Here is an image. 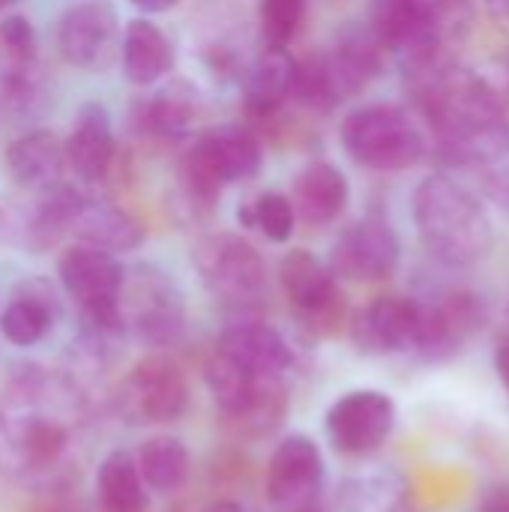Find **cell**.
I'll return each mask as SVG.
<instances>
[{
	"label": "cell",
	"instance_id": "cell-33",
	"mask_svg": "<svg viewBox=\"0 0 509 512\" xmlns=\"http://www.w3.org/2000/svg\"><path fill=\"white\" fill-rule=\"evenodd\" d=\"M291 99H297L303 108L327 114L333 111L342 99L339 90L333 84V72L327 63V54H306L300 60H294V90Z\"/></svg>",
	"mask_w": 509,
	"mask_h": 512
},
{
	"label": "cell",
	"instance_id": "cell-42",
	"mask_svg": "<svg viewBox=\"0 0 509 512\" xmlns=\"http://www.w3.org/2000/svg\"><path fill=\"white\" fill-rule=\"evenodd\" d=\"M204 512H243V507H237V504H231V501H219V504L207 507Z\"/></svg>",
	"mask_w": 509,
	"mask_h": 512
},
{
	"label": "cell",
	"instance_id": "cell-37",
	"mask_svg": "<svg viewBox=\"0 0 509 512\" xmlns=\"http://www.w3.org/2000/svg\"><path fill=\"white\" fill-rule=\"evenodd\" d=\"M0 42L6 48V57H12V60H33L36 57V33L24 15H6L0 21Z\"/></svg>",
	"mask_w": 509,
	"mask_h": 512
},
{
	"label": "cell",
	"instance_id": "cell-17",
	"mask_svg": "<svg viewBox=\"0 0 509 512\" xmlns=\"http://www.w3.org/2000/svg\"><path fill=\"white\" fill-rule=\"evenodd\" d=\"M63 156H66V168L84 183H99L111 171L117 156V141H114L111 114L102 102H84L78 108L72 132L63 141Z\"/></svg>",
	"mask_w": 509,
	"mask_h": 512
},
{
	"label": "cell",
	"instance_id": "cell-36",
	"mask_svg": "<svg viewBox=\"0 0 509 512\" xmlns=\"http://www.w3.org/2000/svg\"><path fill=\"white\" fill-rule=\"evenodd\" d=\"M306 0H258V21L267 45L285 48L303 27Z\"/></svg>",
	"mask_w": 509,
	"mask_h": 512
},
{
	"label": "cell",
	"instance_id": "cell-27",
	"mask_svg": "<svg viewBox=\"0 0 509 512\" xmlns=\"http://www.w3.org/2000/svg\"><path fill=\"white\" fill-rule=\"evenodd\" d=\"M120 60H123V72L132 84L150 87L171 72L174 45L159 30V24H153L147 18H132L123 30Z\"/></svg>",
	"mask_w": 509,
	"mask_h": 512
},
{
	"label": "cell",
	"instance_id": "cell-14",
	"mask_svg": "<svg viewBox=\"0 0 509 512\" xmlns=\"http://www.w3.org/2000/svg\"><path fill=\"white\" fill-rule=\"evenodd\" d=\"M402 258V246L390 222L381 216H369L354 222L330 252L333 276L354 282H384L396 273Z\"/></svg>",
	"mask_w": 509,
	"mask_h": 512
},
{
	"label": "cell",
	"instance_id": "cell-26",
	"mask_svg": "<svg viewBox=\"0 0 509 512\" xmlns=\"http://www.w3.org/2000/svg\"><path fill=\"white\" fill-rule=\"evenodd\" d=\"M219 351L240 360L255 375H285L291 366V348L285 336L261 321H243L219 336Z\"/></svg>",
	"mask_w": 509,
	"mask_h": 512
},
{
	"label": "cell",
	"instance_id": "cell-15",
	"mask_svg": "<svg viewBox=\"0 0 509 512\" xmlns=\"http://www.w3.org/2000/svg\"><path fill=\"white\" fill-rule=\"evenodd\" d=\"M120 321L135 327V333L147 342H171L183 330V300L159 270H138L132 285L123 279L120 294Z\"/></svg>",
	"mask_w": 509,
	"mask_h": 512
},
{
	"label": "cell",
	"instance_id": "cell-8",
	"mask_svg": "<svg viewBox=\"0 0 509 512\" xmlns=\"http://www.w3.org/2000/svg\"><path fill=\"white\" fill-rule=\"evenodd\" d=\"M417 339L414 348L426 360H450L456 357L486 324V306L474 291L453 288L432 300H417Z\"/></svg>",
	"mask_w": 509,
	"mask_h": 512
},
{
	"label": "cell",
	"instance_id": "cell-19",
	"mask_svg": "<svg viewBox=\"0 0 509 512\" xmlns=\"http://www.w3.org/2000/svg\"><path fill=\"white\" fill-rule=\"evenodd\" d=\"M369 30L384 48L408 51L432 36H444L441 6L435 0H372Z\"/></svg>",
	"mask_w": 509,
	"mask_h": 512
},
{
	"label": "cell",
	"instance_id": "cell-6",
	"mask_svg": "<svg viewBox=\"0 0 509 512\" xmlns=\"http://www.w3.org/2000/svg\"><path fill=\"white\" fill-rule=\"evenodd\" d=\"M396 426V405L381 390H351L339 396L327 417L324 432L336 453L342 456H372L378 453Z\"/></svg>",
	"mask_w": 509,
	"mask_h": 512
},
{
	"label": "cell",
	"instance_id": "cell-11",
	"mask_svg": "<svg viewBox=\"0 0 509 512\" xmlns=\"http://www.w3.org/2000/svg\"><path fill=\"white\" fill-rule=\"evenodd\" d=\"M33 195L36 198L30 201H0V243L45 252L63 234H69V222L81 195L63 183Z\"/></svg>",
	"mask_w": 509,
	"mask_h": 512
},
{
	"label": "cell",
	"instance_id": "cell-16",
	"mask_svg": "<svg viewBox=\"0 0 509 512\" xmlns=\"http://www.w3.org/2000/svg\"><path fill=\"white\" fill-rule=\"evenodd\" d=\"M420 303L399 294H384L366 303L351 318V342L366 357H390L414 348Z\"/></svg>",
	"mask_w": 509,
	"mask_h": 512
},
{
	"label": "cell",
	"instance_id": "cell-35",
	"mask_svg": "<svg viewBox=\"0 0 509 512\" xmlns=\"http://www.w3.org/2000/svg\"><path fill=\"white\" fill-rule=\"evenodd\" d=\"M237 219L246 228H258L270 243H285L294 234L297 213L291 207V198H285L282 192H264L255 201L240 204Z\"/></svg>",
	"mask_w": 509,
	"mask_h": 512
},
{
	"label": "cell",
	"instance_id": "cell-2",
	"mask_svg": "<svg viewBox=\"0 0 509 512\" xmlns=\"http://www.w3.org/2000/svg\"><path fill=\"white\" fill-rule=\"evenodd\" d=\"M345 153L372 171H405L426 156V138L417 120L387 102L363 105L342 120Z\"/></svg>",
	"mask_w": 509,
	"mask_h": 512
},
{
	"label": "cell",
	"instance_id": "cell-9",
	"mask_svg": "<svg viewBox=\"0 0 509 512\" xmlns=\"http://www.w3.org/2000/svg\"><path fill=\"white\" fill-rule=\"evenodd\" d=\"M189 408V384L168 357H144L120 387V411L129 423H174Z\"/></svg>",
	"mask_w": 509,
	"mask_h": 512
},
{
	"label": "cell",
	"instance_id": "cell-10",
	"mask_svg": "<svg viewBox=\"0 0 509 512\" xmlns=\"http://www.w3.org/2000/svg\"><path fill=\"white\" fill-rule=\"evenodd\" d=\"M66 426L54 417L21 405L0 411V468L9 474H39L60 462L66 453Z\"/></svg>",
	"mask_w": 509,
	"mask_h": 512
},
{
	"label": "cell",
	"instance_id": "cell-21",
	"mask_svg": "<svg viewBox=\"0 0 509 512\" xmlns=\"http://www.w3.org/2000/svg\"><path fill=\"white\" fill-rule=\"evenodd\" d=\"M6 171L24 192H48L63 183V141L51 129H30L6 150Z\"/></svg>",
	"mask_w": 509,
	"mask_h": 512
},
{
	"label": "cell",
	"instance_id": "cell-4",
	"mask_svg": "<svg viewBox=\"0 0 509 512\" xmlns=\"http://www.w3.org/2000/svg\"><path fill=\"white\" fill-rule=\"evenodd\" d=\"M279 285L300 321L315 336H333L345 324V297L333 270L309 249H294L279 264Z\"/></svg>",
	"mask_w": 509,
	"mask_h": 512
},
{
	"label": "cell",
	"instance_id": "cell-41",
	"mask_svg": "<svg viewBox=\"0 0 509 512\" xmlns=\"http://www.w3.org/2000/svg\"><path fill=\"white\" fill-rule=\"evenodd\" d=\"M486 6H489L492 15H498L501 21L509 24V0H486Z\"/></svg>",
	"mask_w": 509,
	"mask_h": 512
},
{
	"label": "cell",
	"instance_id": "cell-3",
	"mask_svg": "<svg viewBox=\"0 0 509 512\" xmlns=\"http://www.w3.org/2000/svg\"><path fill=\"white\" fill-rule=\"evenodd\" d=\"M57 273H60V285L66 288V294L81 306L84 318L96 330L102 333L123 330L120 294H123L126 273L111 252L78 243L63 252Z\"/></svg>",
	"mask_w": 509,
	"mask_h": 512
},
{
	"label": "cell",
	"instance_id": "cell-39",
	"mask_svg": "<svg viewBox=\"0 0 509 512\" xmlns=\"http://www.w3.org/2000/svg\"><path fill=\"white\" fill-rule=\"evenodd\" d=\"M495 369H498V378H501L504 390L509 393V333H501V339H498V348H495Z\"/></svg>",
	"mask_w": 509,
	"mask_h": 512
},
{
	"label": "cell",
	"instance_id": "cell-22",
	"mask_svg": "<svg viewBox=\"0 0 509 512\" xmlns=\"http://www.w3.org/2000/svg\"><path fill=\"white\" fill-rule=\"evenodd\" d=\"M294 60L288 48L267 45L243 78V108L252 120H273L294 90Z\"/></svg>",
	"mask_w": 509,
	"mask_h": 512
},
{
	"label": "cell",
	"instance_id": "cell-44",
	"mask_svg": "<svg viewBox=\"0 0 509 512\" xmlns=\"http://www.w3.org/2000/svg\"><path fill=\"white\" fill-rule=\"evenodd\" d=\"M504 333H509V312H507V327H504Z\"/></svg>",
	"mask_w": 509,
	"mask_h": 512
},
{
	"label": "cell",
	"instance_id": "cell-23",
	"mask_svg": "<svg viewBox=\"0 0 509 512\" xmlns=\"http://www.w3.org/2000/svg\"><path fill=\"white\" fill-rule=\"evenodd\" d=\"M381 51H384V45L375 39V33L369 27L342 30L336 45L330 51H324L342 102L357 96L360 90H366L381 75V66H384Z\"/></svg>",
	"mask_w": 509,
	"mask_h": 512
},
{
	"label": "cell",
	"instance_id": "cell-1",
	"mask_svg": "<svg viewBox=\"0 0 509 512\" xmlns=\"http://www.w3.org/2000/svg\"><path fill=\"white\" fill-rule=\"evenodd\" d=\"M414 222L429 252L444 264L468 267L492 249V222L486 207L447 174H432L417 186Z\"/></svg>",
	"mask_w": 509,
	"mask_h": 512
},
{
	"label": "cell",
	"instance_id": "cell-31",
	"mask_svg": "<svg viewBox=\"0 0 509 512\" xmlns=\"http://www.w3.org/2000/svg\"><path fill=\"white\" fill-rule=\"evenodd\" d=\"M96 489L105 512H144L147 510V486L135 459L123 450H114L102 459L96 474Z\"/></svg>",
	"mask_w": 509,
	"mask_h": 512
},
{
	"label": "cell",
	"instance_id": "cell-43",
	"mask_svg": "<svg viewBox=\"0 0 509 512\" xmlns=\"http://www.w3.org/2000/svg\"><path fill=\"white\" fill-rule=\"evenodd\" d=\"M12 3H15V0H0V9H3V6H12Z\"/></svg>",
	"mask_w": 509,
	"mask_h": 512
},
{
	"label": "cell",
	"instance_id": "cell-5",
	"mask_svg": "<svg viewBox=\"0 0 509 512\" xmlns=\"http://www.w3.org/2000/svg\"><path fill=\"white\" fill-rule=\"evenodd\" d=\"M195 267L204 285L231 306H249L264 294L267 267L258 249L237 234H210L195 246Z\"/></svg>",
	"mask_w": 509,
	"mask_h": 512
},
{
	"label": "cell",
	"instance_id": "cell-7",
	"mask_svg": "<svg viewBox=\"0 0 509 512\" xmlns=\"http://www.w3.org/2000/svg\"><path fill=\"white\" fill-rule=\"evenodd\" d=\"M120 15L111 0H84L66 9L57 27L63 60L84 72H108L120 57Z\"/></svg>",
	"mask_w": 509,
	"mask_h": 512
},
{
	"label": "cell",
	"instance_id": "cell-40",
	"mask_svg": "<svg viewBox=\"0 0 509 512\" xmlns=\"http://www.w3.org/2000/svg\"><path fill=\"white\" fill-rule=\"evenodd\" d=\"M135 9H141V12H147V15H156V12H168V9H174L180 0H129Z\"/></svg>",
	"mask_w": 509,
	"mask_h": 512
},
{
	"label": "cell",
	"instance_id": "cell-38",
	"mask_svg": "<svg viewBox=\"0 0 509 512\" xmlns=\"http://www.w3.org/2000/svg\"><path fill=\"white\" fill-rule=\"evenodd\" d=\"M477 512H509V483L492 486V489L483 495L480 510Z\"/></svg>",
	"mask_w": 509,
	"mask_h": 512
},
{
	"label": "cell",
	"instance_id": "cell-34",
	"mask_svg": "<svg viewBox=\"0 0 509 512\" xmlns=\"http://www.w3.org/2000/svg\"><path fill=\"white\" fill-rule=\"evenodd\" d=\"M48 327H51V306L45 297H36V294H24V297L12 300L0 315L3 339L18 348L36 345L48 333Z\"/></svg>",
	"mask_w": 509,
	"mask_h": 512
},
{
	"label": "cell",
	"instance_id": "cell-28",
	"mask_svg": "<svg viewBox=\"0 0 509 512\" xmlns=\"http://www.w3.org/2000/svg\"><path fill=\"white\" fill-rule=\"evenodd\" d=\"M342 504L348 512H414V495L399 471L372 468L345 480Z\"/></svg>",
	"mask_w": 509,
	"mask_h": 512
},
{
	"label": "cell",
	"instance_id": "cell-13",
	"mask_svg": "<svg viewBox=\"0 0 509 512\" xmlns=\"http://www.w3.org/2000/svg\"><path fill=\"white\" fill-rule=\"evenodd\" d=\"M324 489V456L309 435H288L270 456L267 495L285 512H309Z\"/></svg>",
	"mask_w": 509,
	"mask_h": 512
},
{
	"label": "cell",
	"instance_id": "cell-18",
	"mask_svg": "<svg viewBox=\"0 0 509 512\" xmlns=\"http://www.w3.org/2000/svg\"><path fill=\"white\" fill-rule=\"evenodd\" d=\"M198 114L201 93L189 81L174 78L132 108V126L138 129V135L153 141H183L195 129Z\"/></svg>",
	"mask_w": 509,
	"mask_h": 512
},
{
	"label": "cell",
	"instance_id": "cell-29",
	"mask_svg": "<svg viewBox=\"0 0 509 512\" xmlns=\"http://www.w3.org/2000/svg\"><path fill=\"white\" fill-rule=\"evenodd\" d=\"M135 465H138L141 480H144L147 489L171 495V492L183 489V483L189 480L192 456H189V450H186V444L180 438L156 435V438H147L141 444Z\"/></svg>",
	"mask_w": 509,
	"mask_h": 512
},
{
	"label": "cell",
	"instance_id": "cell-24",
	"mask_svg": "<svg viewBox=\"0 0 509 512\" xmlns=\"http://www.w3.org/2000/svg\"><path fill=\"white\" fill-rule=\"evenodd\" d=\"M291 207L309 228H324L348 207V177L330 162L306 165L291 189Z\"/></svg>",
	"mask_w": 509,
	"mask_h": 512
},
{
	"label": "cell",
	"instance_id": "cell-20",
	"mask_svg": "<svg viewBox=\"0 0 509 512\" xmlns=\"http://www.w3.org/2000/svg\"><path fill=\"white\" fill-rule=\"evenodd\" d=\"M69 234H75L84 246L102 252H132L144 243V225L123 207L102 198H78V207L69 222Z\"/></svg>",
	"mask_w": 509,
	"mask_h": 512
},
{
	"label": "cell",
	"instance_id": "cell-32",
	"mask_svg": "<svg viewBox=\"0 0 509 512\" xmlns=\"http://www.w3.org/2000/svg\"><path fill=\"white\" fill-rule=\"evenodd\" d=\"M204 378H207V387H210L216 405L225 411V417L237 420L246 411L258 378H264V375H255L240 360H234L231 354L216 348V354L204 366Z\"/></svg>",
	"mask_w": 509,
	"mask_h": 512
},
{
	"label": "cell",
	"instance_id": "cell-12",
	"mask_svg": "<svg viewBox=\"0 0 509 512\" xmlns=\"http://www.w3.org/2000/svg\"><path fill=\"white\" fill-rule=\"evenodd\" d=\"M441 156L453 165L468 168L480 189L498 204L509 210V120H486L477 123L456 138L441 144Z\"/></svg>",
	"mask_w": 509,
	"mask_h": 512
},
{
	"label": "cell",
	"instance_id": "cell-30",
	"mask_svg": "<svg viewBox=\"0 0 509 512\" xmlns=\"http://www.w3.org/2000/svg\"><path fill=\"white\" fill-rule=\"evenodd\" d=\"M222 180L213 171V165L207 162V156L201 153L198 144H192L180 162H177V198H180V210L189 219H207L222 198Z\"/></svg>",
	"mask_w": 509,
	"mask_h": 512
},
{
	"label": "cell",
	"instance_id": "cell-25",
	"mask_svg": "<svg viewBox=\"0 0 509 512\" xmlns=\"http://www.w3.org/2000/svg\"><path fill=\"white\" fill-rule=\"evenodd\" d=\"M195 144L201 147V153L207 156V162L213 165V171L219 174L225 186L249 180L261 171V162H264L261 138L243 123L207 129L204 135L195 138Z\"/></svg>",
	"mask_w": 509,
	"mask_h": 512
},
{
	"label": "cell",
	"instance_id": "cell-45",
	"mask_svg": "<svg viewBox=\"0 0 509 512\" xmlns=\"http://www.w3.org/2000/svg\"><path fill=\"white\" fill-rule=\"evenodd\" d=\"M507 81H509V57H507Z\"/></svg>",
	"mask_w": 509,
	"mask_h": 512
}]
</instances>
